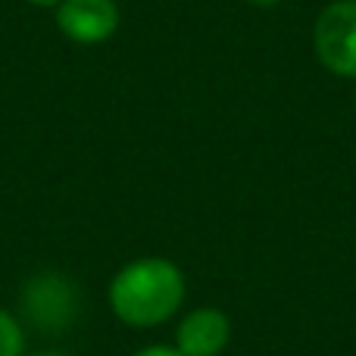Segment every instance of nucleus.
<instances>
[{
	"label": "nucleus",
	"mask_w": 356,
	"mask_h": 356,
	"mask_svg": "<svg viewBox=\"0 0 356 356\" xmlns=\"http://www.w3.org/2000/svg\"><path fill=\"white\" fill-rule=\"evenodd\" d=\"M184 297H188V278L181 266L166 257L129 259L106 288L113 316L138 332L172 322L184 307Z\"/></svg>",
	"instance_id": "obj_1"
},
{
	"label": "nucleus",
	"mask_w": 356,
	"mask_h": 356,
	"mask_svg": "<svg viewBox=\"0 0 356 356\" xmlns=\"http://www.w3.org/2000/svg\"><path fill=\"white\" fill-rule=\"evenodd\" d=\"M313 50L322 69L356 81V0L322 6L313 25Z\"/></svg>",
	"instance_id": "obj_2"
},
{
	"label": "nucleus",
	"mask_w": 356,
	"mask_h": 356,
	"mask_svg": "<svg viewBox=\"0 0 356 356\" xmlns=\"http://www.w3.org/2000/svg\"><path fill=\"white\" fill-rule=\"evenodd\" d=\"M19 303L22 322H31L41 332H63L75 316V288L60 272H38L25 278Z\"/></svg>",
	"instance_id": "obj_3"
},
{
	"label": "nucleus",
	"mask_w": 356,
	"mask_h": 356,
	"mask_svg": "<svg viewBox=\"0 0 356 356\" xmlns=\"http://www.w3.org/2000/svg\"><path fill=\"white\" fill-rule=\"evenodd\" d=\"M54 19L66 41L94 47V44H104L116 35L122 13H119L116 0H60Z\"/></svg>",
	"instance_id": "obj_4"
},
{
	"label": "nucleus",
	"mask_w": 356,
	"mask_h": 356,
	"mask_svg": "<svg viewBox=\"0 0 356 356\" xmlns=\"http://www.w3.org/2000/svg\"><path fill=\"white\" fill-rule=\"evenodd\" d=\"M232 344V319L219 307H197L175 325V350L181 356H222Z\"/></svg>",
	"instance_id": "obj_5"
},
{
	"label": "nucleus",
	"mask_w": 356,
	"mask_h": 356,
	"mask_svg": "<svg viewBox=\"0 0 356 356\" xmlns=\"http://www.w3.org/2000/svg\"><path fill=\"white\" fill-rule=\"evenodd\" d=\"M0 356H25V322L0 307Z\"/></svg>",
	"instance_id": "obj_6"
},
{
	"label": "nucleus",
	"mask_w": 356,
	"mask_h": 356,
	"mask_svg": "<svg viewBox=\"0 0 356 356\" xmlns=\"http://www.w3.org/2000/svg\"><path fill=\"white\" fill-rule=\"evenodd\" d=\"M131 356H181V353L175 350V344H147Z\"/></svg>",
	"instance_id": "obj_7"
},
{
	"label": "nucleus",
	"mask_w": 356,
	"mask_h": 356,
	"mask_svg": "<svg viewBox=\"0 0 356 356\" xmlns=\"http://www.w3.org/2000/svg\"><path fill=\"white\" fill-rule=\"evenodd\" d=\"M25 3L38 6V10H56V3H60V0H25Z\"/></svg>",
	"instance_id": "obj_8"
},
{
	"label": "nucleus",
	"mask_w": 356,
	"mask_h": 356,
	"mask_svg": "<svg viewBox=\"0 0 356 356\" xmlns=\"http://www.w3.org/2000/svg\"><path fill=\"white\" fill-rule=\"evenodd\" d=\"M250 6H257V10H272V6H278L282 0H247Z\"/></svg>",
	"instance_id": "obj_9"
},
{
	"label": "nucleus",
	"mask_w": 356,
	"mask_h": 356,
	"mask_svg": "<svg viewBox=\"0 0 356 356\" xmlns=\"http://www.w3.org/2000/svg\"><path fill=\"white\" fill-rule=\"evenodd\" d=\"M35 356H66V353H35Z\"/></svg>",
	"instance_id": "obj_10"
},
{
	"label": "nucleus",
	"mask_w": 356,
	"mask_h": 356,
	"mask_svg": "<svg viewBox=\"0 0 356 356\" xmlns=\"http://www.w3.org/2000/svg\"><path fill=\"white\" fill-rule=\"evenodd\" d=\"M353 106H356V88H353Z\"/></svg>",
	"instance_id": "obj_11"
}]
</instances>
